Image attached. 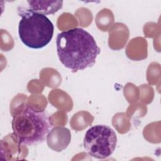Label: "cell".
Wrapping results in <instances>:
<instances>
[{
    "label": "cell",
    "instance_id": "6",
    "mask_svg": "<svg viewBox=\"0 0 161 161\" xmlns=\"http://www.w3.org/2000/svg\"><path fill=\"white\" fill-rule=\"evenodd\" d=\"M30 9L43 14H54L62 8L63 1H27Z\"/></svg>",
    "mask_w": 161,
    "mask_h": 161
},
{
    "label": "cell",
    "instance_id": "5",
    "mask_svg": "<svg viewBox=\"0 0 161 161\" xmlns=\"http://www.w3.org/2000/svg\"><path fill=\"white\" fill-rule=\"evenodd\" d=\"M70 136V132L68 128L55 127L47 135V144L53 150L60 152L69 144Z\"/></svg>",
    "mask_w": 161,
    "mask_h": 161
},
{
    "label": "cell",
    "instance_id": "2",
    "mask_svg": "<svg viewBox=\"0 0 161 161\" xmlns=\"http://www.w3.org/2000/svg\"><path fill=\"white\" fill-rule=\"evenodd\" d=\"M11 126L19 143L31 146L42 143L53 126L43 110L23 104L13 116Z\"/></svg>",
    "mask_w": 161,
    "mask_h": 161
},
{
    "label": "cell",
    "instance_id": "1",
    "mask_svg": "<svg viewBox=\"0 0 161 161\" xmlns=\"http://www.w3.org/2000/svg\"><path fill=\"white\" fill-rule=\"evenodd\" d=\"M56 47L60 62L72 72L92 67L101 52L92 35L80 28L58 33Z\"/></svg>",
    "mask_w": 161,
    "mask_h": 161
},
{
    "label": "cell",
    "instance_id": "3",
    "mask_svg": "<svg viewBox=\"0 0 161 161\" xmlns=\"http://www.w3.org/2000/svg\"><path fill=\"white\" fill-rule=\"evenodd\" d=\"M18 14L21 17L18 34L24 45L30 48L40 49L50 42L54 26L46 15L23 8L18 9Z\"/></svg>",
    "mask_w": 161,
    "mask_h": 161
},
{
    "label": "cell",
    "instance_id": "4",
    "mask_svg": "<svg viewBox=\"0 0 161 161\" xmlns=\"http://www.w3.org/2000/svg\"><path fill=\"white\" fill-rule=\"evenodd\" d=\"M117 145V136L109 126L97 125L86 133L83 145L90 156L97 159H105L114 152Z\"/></svg>",
    "mask_w": 161,
    "mask_h": 161
}]
</instances>
